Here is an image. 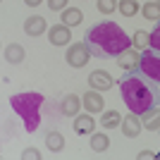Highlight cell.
Returning a JSON list of instances; mask_svg holds the SVG:
<instances>
[{"instance_id": "29", "label": "cell", "mask_w": 160, "mask_h": 160, "mask_svg": "<svg viewBox=\"0 0 160 160\" xmlns=\"http://www.w3.org/2000/svg\"><path fill=\"white\" fill-rule=\"evenodd\" d=\"M158 2H160V0H158Z\"/></svg>"}, {"instance_id": "9", "label": "cell", "mask_w": 160, "mask_h": 160, "mask_svg": "<svg viewBox=\"0 0 160 160\" xmlns=\"http://www.w3.org/2000/svg\"><path fill=\"white\" fill-rule=\"evenodd\" d=\"M88 84H91V88H96V91H108V88L112 86V77H110L105 69H93L91 77H88Z\"/></svg>"}, {"instance_id": "24", "label": "cell", "mask_w": 160, "mask_h": 160, "mask_svg": "<svg viewBox=\"0 0 160 160\" xmlns=\"http://www.w3.org/2000/svg\"><path fill=\"white\" fill-rule=\"evenodd\" d=\"M151 48H153V50H158V53H160V19L155 22L153 31H151Z\"/></svg>"}, {"instance_id": "11", "label": "cell", "mask_w": 160, "mask_h": 160, "mask_svg": "<svg viewBox=\"0 0 160 160\" xmlns=\"http://www.w3.org/2000/svg\"><path fill=\"white\" fill-rule=\"evenodd\" d=\"M84 108H86V112H103V96L98 93V91H86V96H84Z\"/></svg>"}, {"instance_id": "15", "label": "cell", "mask_w": 160, "mask_h": 160, "mask_svg": "<svg viewBox=\"0 0 160 160\" xmlns=\"http://www.w3.org/2000/svg\"><path fill=\"white\" fill-rule=\"evenodd\" d=\"M62 22L67 27H79L84 22V14H81L79 7H67V10H62Z\"/></svg>"}, {"instance_id": "28", "label": "cell", "mask_w": 160, "mask_h": 160, "mask_svg": "<svg viewBox=\"0 0 160 160\" xmlns=\"http://www.w3.org/2000/svg\"><path fill=\"white\" fill-rule=\"evenodd\" d=\"M24 2H27V5H29V7H38V5H41V2H43V0H24Z\"/></svg>"}, {"instance_id": "18", "label": "cell", "mask_w": 160, "mask_h": 160, "mask_svg": "<svg viewBox=\"0 0 160 160\" xmlns=\"http://www.w3.org/2000/svg\"><path fill=\"white\" fill-rule=\"evenodd\" d=\"M100 122H103V127L105 129H115L122 124V115L117 112V110H105L103 112V117H100Z\"/></svg>"}, {"instance_id": "2", "label": "cell", "mask_w": 160, "mask_h": 160, "mask_svg": "<svg viewBox=\"0 0 160 160\" xmlns=\"http://www.w3.org/2000/svg\"><path fill=\"white\" fill-rule=\"evenodd\" d=\"M120 93H122V100L127 103L129 112L134 115H143L160 105V86L153 84L139 69L124 72V77L120 79Z\"/></svg>"}, {"instance_id": "4", "label": "cell", "mask_w": 160, "mask_h": 160, "mask_svg": "<svg viewBox=\"0 0 160 160\" xmlns=\"http://www.w3.org/2000/svg\"><path fill=\"white\" fill-rule=\"evenodd\" d=\"M139 72L146 74L153 84H158V86H160V53H158V50L148 48V50H143V53H141Z\"/></svg>"}, {"instance_id": "27", "label": "cell", "mask_w": 160, "mask_h": 160, "mask_svg": "<svg viewBox=\"0 0 160 160\" xmlns=\"http://www.w3.org/2000/svg\"><path fill=\"white\" fill-rule=\"evenodd\" d=\"M136 158H139V160H146V158H155V155L151 153V151H141V153L136 155Z\"/></svg>"}, {"instance_id": "13", "label": "cell", "mask_w": 160, "mask_h": 160, "mask_svg": "<svg viewBox=\"0 0 160 160\" xmlns=\"http://www.w3.org/2000/svg\"><path fill=\"white\" fill-rule=\"evenodd\" d=\"M24 31H27L29 36H41V33L46 31V19H43V17H29V19L24 22Z\"/></svg>"}, {"instance_id": "5", "label": "cell", "mask_w": 160, "mask_h": 160, "mask_svg": "<svg viewBox=\"0 0 160 160\" xmlns=\"http://www.w3.org/2000/svg\"><path fill=\"white\" fill-rule=\"evenodd\" d=\"M88 58H91V50H88L86 43H72L65 55L67 65H72V67H84L88 62Z\"/></svg>"}, {"instance_id": "14", "label": "cell", "mask_w": 160, "mask_h": 160, "mask_svg": "<svg viewBox=\"0 0 160 160\" xmlns=\"http://www.w3.org/2000/svg\"><path fill=\"white\" fill-rule=\"evenodd\" d=\"M93 127H96L93 117H88V115L74 117V132L77 134H93Z\"/></svg>"}, {"instance_id": "8", "label": "cell", "mask_w": 160, "mask_h": 160, "mask_svg": "<svg viewBox=\"0 0 160 160\" xmlns=\"http://www.w3.org/2000/svg\"><path fill=\"white\" fill-rule=\"evenodd\" d=\"M139 60H141V55L129 48V50H124V53L117 58V67H120L122 72H136V69H139Z\"/></svg>"}, {"instance_id": "23", "label": "cell", "mask_w": 160, "mask_h": 160, "mask_svg": "<svg viewBox=\"0 0 160 160\" xmlns=\"http://www.w3.org/2000/svg\"><path fill=\"white\" fill-rule=\"evenodd\" d=\"M115 10H117V0H98V12L110 14Z\"/></svg>"}, {"instance_id": "10", "label": "cell", "mask_w": 160, "mask_h": 160, "mask_svg": "<svg viewBox=\"0 0 160 160\" xmlns=\"http://www.w3.org/2000/svg\"><path fill=\"white\" fill-rule=\"evenodd\" d=\"M81 103H84V100H81L79 96L67 93L65 98H62V103H60V110H62L65 115H69V117H77V115H79V108H81Z\"/></svg>"}, {"instance_id": "12", "label": "cell", "mask_w": 160, "mask_h": 160, "mask_svg": "<svg viewBox=\"0 0 160 160\" xmlns=\"http://www.w3.org/2000/svg\"><path fill=\"white\" fill-rule=\"evenodd\" d=\"M141 124H143V129H148V132H158L160 129V110L153 108V110L143 112L141 115Z\"/></svg>"}, {"instance_id": "26", "label": "cell", "mask_w": 160, "mask_h": 160, "mask_svg": "<svg viewBox=\"0 0 160 160\" xmlns=\"http://www.w3.org/2000/svg\"><path fill=\"white\" fill-rule=\"evenodd\" d=\"M22 158H24V160H38L41 155H38V151H36V148H27V151H24V155H22Z\"/></svg>"}, {"instance_id": "6", "label": "cell", "mask_w": 160, "mask_h": 160, "mask_svg": "<svg viewBox=\"0 0 160 160\" xmlns=\"http://www.w3.org/2000/svg\"><path fill=\"white\" fill-rule=\"evenodd\" d=\"M48 41L53 46H67L72 41V31H69L67 24H55V27L48 29Z\"/></svg>"}, {"instance_id": "7", "label": "cell", "mask_w": 160, "mask_h": 160, "mask_svg": "<svg viewBox=\"0 0 160 160\" xmlns=\"http://www.w3.org/2000/svg\"><path fill=\"white\" fill-rule=\"evenodd\" d=\"M122 134L127 136V139H136L141 134V129H143V124H141V115H127V117H122Z\"/></svg>"}, {"instance_id": "25", "label": "cell", "mask_w": 160, "mask_h": 160, "mask_svg": "<svg viewBox=\"0 0 160 160\" xmlns=\"http://www.w3.org/2000/svg\"><path fill=\"white\" fill-rule=\"evenodd\" d=\"M67 2L69 0H48V7L55 10V12H62V10H67Z\"/></svg>"}, {"instance_id": "16", "label": "cell", "mask_w": 160, "mask_h": 160, "mask_svg": "<svg viewBox=\"0 0 160 160\" xmlns=\"http://www.w3.org/2000/svg\"><path fill=\"white\" fill-rule=\"evenodd\" d=\"M24 48L19 46V43H10V46L5 48V60L7 62H12V65H19L22 60H24Z\"/></svg>"}, {"instance_id": "19", "label": "cell", "mask_w": 160, "mask_h": 160, "mask_svg": "<svg viewBox=\"0 0 160 160\" xmlns=\"http://www.w3.org/2000/svg\"><path fill=\"white\" fill-rule=\"evenodd\" d=\"M91 148H93L96 153H103L110 148V139H108L105 134H91Z\"/></svg>"}, {"instance_id": "17", "label": "cell", "mask_w": 160, "mask_h": 160, "mask_svg": "<svg viewBox=\"0 0 160 160\" xmlns=\"http://www.w3.org/2000/svg\"><path fill=\"white\" fill-rule=\"evenodd\" d=\"M46 146H48V151L60 153L62 148H65V136H62L60 132H48V136H46Z\"/></svg>"}, {"instance_id": "21", "label": "cell", "mask_w": 160, "mask_h": 160, "mask_svg": "<svg viewBox=\"0 0 160 160\" xmlns=\"http://www.w3.org/2000/svg\"><path fill=\"white\" fill-rule=\"evenodd\" d=\"M143 17L151 22H158L160 19V2L155 0V2H146L143 5Z\"/></svg>"}, {"instance_id": "22", "label": "cell", "mask_w": 160, "mask_h": 160, "mask_svg": "<svg viewBox=\"0 0 160 160\" xmlns=\"http://www.w3.org/2000/svg\"><path fill=\"white\" fill-rule=\"evenodd\" d=\"M132 43L139 48V50H146V46H151V33L136 31V33H134V41H132Z\"/></svg>"}, {"instance_id": "3", "label": "cell", "mask_w": 160, "mask_h": 160, "mask_svg": "<svg viewBox=\"0 0 160 160\" xmlns=\"http://www.w3.org/2000/svg\"><path fill=\"white\" fill-rule=\"evenodd\" d=\"M43 96L41 93H17L10 98V105H12V110L22 117V122H24V127H27V132H36L41 124V105H43Z\"/></svg>"}, {"instance_id": "20", "label": "cell", "mask_w": 160, "mask_h": 160, "mask_svg": "<svg viewBox=\"0 0 160 160\" xmlns=\"http://www.w3.org/2000/svg\"><path fill=\"white\" fill-rule=\"evenodd\" d=\"M117 10L124 17H134V14H139V2L136 0H122L120 5H117Z\"/></svg>"}, {"instance_id": "1", "label": "cell", "mask_w": 160, "mask_h": 160, "mask_svg": "<svg viewBox=\"0 0 160 160\" xmlns=\"http://www.w3.org/2000/svg\"><path fill=\"white\" fill-rule=\"evenodd\" d=\"M84 43L88 46L91 55L98 60H115L120 58L124 50H129V36L124 33V29L115 22H98L93 27H88Z\"/></svg>"}]
</instances>
